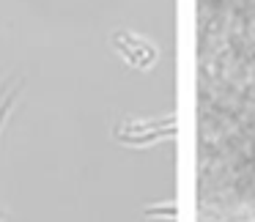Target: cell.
Listing matches in <instances>:
<instances>
[{
	"label": "cell",
	"mask_w": 255,
	"mask_h": 222,
	"mask_svg": "<svg viewBox=\"0 0 255 222\" xmlns=\"http://www.w3.org/2000/svg\"><path fill=\"white\" fill-rule=\"evenodd\" d=\"M113 47L124 55V61L134 69H151L156 61V47L145 41L143 36H134L129 30H118L113 33Z\"/></svg>",
	"instance_id": "1"
}]
</instances>
